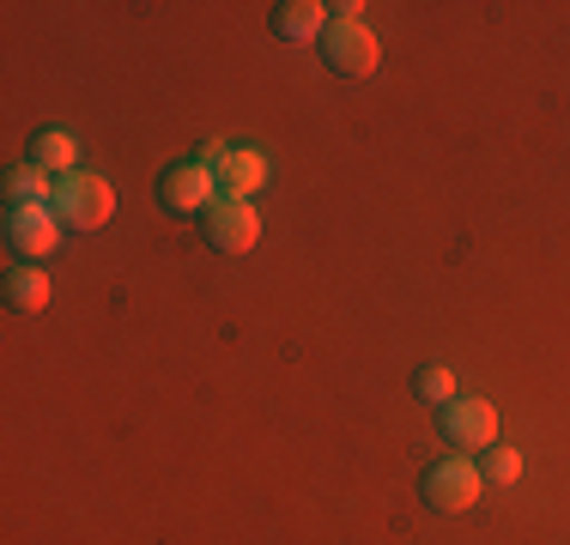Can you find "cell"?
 Listing matches in <instances>:
<instances>
[{
    "instance_id": "cell-1",
    "label": "cell",
    "mask_w": 570,
    "mask_h": 545,
    "mask_svg": "<svg viewBox=\"0 0 570 545\" xmlns=\"http://www.w3.org/2000/svg\"><path fill=\"white\" fill-rule=\"evenodd\" d=\"M49 212L61 218V230H104L116 212V188L104 182L98 170H67V176H56Z\"/></svg>"
},
{
    "instance_id": "cell-2",
    "label": "cell",
    "mask_w": 570,
    "mask_h": 545,
    "mask_svg": "<svg viewBox=\"0 0 570 545\" xmlns=\"http://www.w3.org/2000/svg\"><path fill=\"white\" fill-rule=\"evenodd\" d=\"M419 490H425V509L461 515V509H473V503H480L485 479H480V467H473V460L450 455V460H431L425 479H419Z\"/></svg>"
},
{
    "instance_id": "cell-3",
    "label": "cell",
    "mask_w": 570,
    "mask_h": 545,
    "mask_svg": "<svg viewBox=\"0 0 570 545\" xmlns=\"http://www.w3.org/2000/svg\"><path fill=\"white\" fill-rule=\"evenodd\" d=\"M438 436L450 448H473V455H485V448L498 443V406L455 394L450 406H438Z\"/></svg>"
},
{
    "instance_id": "cell-4",
    "label": "cell",
    "mask_w": 570,
    "mask_h": 545,
    "mask_svg": "<svg viewBox=\"0 0 570 545\" xmlns=\"http://www.w3.org/2000/svg\"><path fill=\"white\" fill-rule=\"evenodd\" d=\"M200 230H207V242H213L219 255H249V249H255V237H262V218H255L249 200L219 195L207 212H200Z\"/></svg>"
},
{
    "instance_id": "cell-5",
    "label": "cell",
    "mask_w": 570,
    "mask_h": 545,
    "mask_svg": "<svg viewBox=\"0 0 570 545\" xmlns=\"http://www.w3.org/2000/svg\"><path fill=\"white\" fill-rule=\"evenodd\" d=\"M322 54H328V73H341V79H371L376 67H383V43H376L364 24H334L328 19Z\"/></svg>"
},
{
    "instance_id": "cell-6",
    "label": "cell",
    "mask_w": 570,
    "mask_h": 545,
    "mask_svg": "<svg viewBox=\"0 0 570 545\" xmlns=\"http://www.w3.org/2000/svg\"><path fill=\"white\" fill-rule=\"evenodd\" d=\"M213 200H219V182H213V170H200L195 158L170 164V170L158 176V207L165 212H207Z\"/></svg>"
},
{
    "instance_id": "cell-7",
    "label": "cell",
    "mask_w": 570,
    "mask_h": 545,
    "mask_svg": "<svg viewBox=\"0 0 570 545\" xmlns=\"http://www.w3.org/2000/svg\"><path fill=\"white\" fill-rule=\"evenodd\" d=\"M56 237H61V218L49 207L7 212V249L19 255V267H37L43 255H56Z\"/></svg>"
},
{
    "instance_id": "cell-8",
    "label": "cell",
    "mask_w": 570,
    "mask_h": 545,
    "mask_svg": "<svg viewBox=\"0 0 570 545\" xmlns=\"http://www.w3.org/2000/svg\"><path fill=\"white\" fill-rule=\"evenodd\" d=\"M322 31H328V7L322 0H285V7H274V37H285V43H309Z\"/></svg>"
},
{
    "instance_id": "cell-9",
    "label": "cell",
    "mask_w": 570,
    "mask_h": 545,
    "mask_svg": "<svg viewBox=\"0 0 570 545\" xmlns=\"http://www.w3.org/2000/svg\"><path fill=\"white\" fill-rule=\"evenodd\" d=\"M0 195H7V212H24V207H49V200H56V182H49V170H37V164H19V170H7Z\"/></svg>"
},
{
    "instance_id": "cell-10",
    "label": "cell",
    "mask_w": 570,
    "mask_h": 545,
    "mask_svg": "<svg viewBox=\"0 0 570 545\" xmlns=\"http://www.w3.org/2000/svg\"><path fill=\"white\" fill-rule=\"evenodd\" d=\"M213 182H219V195L249 200L255 188L267 182V158H262V152H225V164L213 170Z\"/></svg>"
},
{
    "instance_id": "cell-11",
    "label": "cell",
    "mask_w": 570,
    "mask_h": 545,
    "mask_svg": "<svg viewBox=\"0 0 570 545\" xmlns=\"http://www.w3.org/2000/svg\"><path fill=\"white\" fill-rule=\"evenodd\" d=\"M73 158H79L73 133H61V128H37V133H31V164H37V170L67 176V170H79Z\"/></svg>"
},
{
    "instance_id": "cell-12",
    "label": "cell",
    "mask_w": 570,
    "mask_h": 545,
    "mask_svg": "<svg viewBox=\"0 0 570 545\" xmlns=\"http://www.w3.org/2000/svg\"><path fill=\"white\" fill-rule=\"evenodd\" d=\"M7 304L19 309V316H37V309L49 304V279H43V267H19V261H12V272H7Z\"/></svg>"
},
{
    "instance_id": "cell-13",
    "label": "cell",
    "mask_w": 570,
    "mask_h": 545,
    "mask_svg": "<svg viewBox=\"0 0 570 545\" xmlns=\"http://www.w3.org/2000/svg\"><path fill=\"white\" fill-rule=\"evenodd\" d=\"M413 394H419L425 406H450V400H455V376L443 370V364H425V370L413 376Z\"/></svg>"
},
{
    "instance_id": "cell-14",
    "label": "cell",
    "mask_w": 570,
    "mask_h": 545,
    "mask_svg": "<svg viewBox=\"0 0 570 545\" xmlns=\"http://www.w3.org/2000/svg\"><path fill=\"white\" fill-rule=\"evenodd\" d=\"M515 473H522V460H515L510 448H485L480 455V479L485 485H515Z\"/></svg>"
}]
</instances>
